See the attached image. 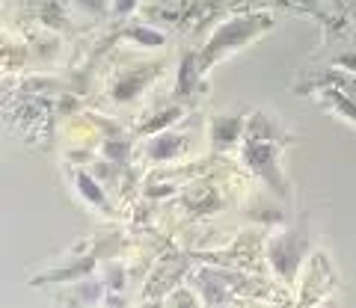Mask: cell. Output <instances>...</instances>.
<instances>
[{"mask_svg":"<svg viewBox=\"0 0 356 308\" xmlns=\"http://www.w3.org/2000/svg\"><path fill=\"white\" fill-rule=\"evenodd\" d=\"M122 39L137 42L140 48H161V45H166V33L154 30L152 24H131V27L122 30Z\"/></svg>","mask_w":356,"mask_h":308,"instance_id":"14","label":"cell"},{"mask_svg":"<svg viewBox=\"0 0 356 308\" xmlns=\"http://www.w3.org/2000/svg\"><path fill=\"white\" fill-rule=\"evenodd\" d=\"M270 30H273V15L270 12H243V15H235V18H226L208 36L205 48L199 51L205 71L211 69V65H217L220 60H226L229 53L243 51L250 42H255L259 36H264V33H270Z\"/></svg>","mask_w":356,"mask_h":308,"instance_id":"1","label":"cell"},{"mask_svg":"<svg viewBox=\"0 0 356 308\" xmlns=\"http://www.w3.org/2000/svg\"><path fill=\"white\" fill-rule=\"evenodd\" d=\"M72 3L89 15H98V18L110 15V9H113V0H72Z\"/></svg>","mask_w":356,"mask_h":308,"instance_id":"17","label":"cell"},{"mask_svg":"<svg viewBox=\"0 0 356 308\" xmlns=\"http://www.w3.org/2000/svg\"><path fill=\"white\" fill-rule=\"evenodd\" d=\"M95 125L104 130V139H102V157L113 160L116 166H128V160H131V139L122 134L119 125L107 122L104 116H95Z\"/></svg>","mask_w":356,"mask_h":308,"instance_id":"10","label":"cell"},{"mask_svg":"<svg viewBox=\"0 0 356 308\" xmlns=\"http://www.w3.org/2000/svg\"><path fill=\"white\" fill-rule=\"evenodd\" d=\"M163 302L166 305H199V302H202V296H196L191 288H181V291H175V293H166L163 296Z\"/></svg>","mask_w":356,"mask_h":308,"instance_id":"18","label":"cell"},{"mask_svg":"<svg viewBox=\"0 0 356 308\" xmlns=\"http://www.w3.org/2000/svg\"><path fill=\"white\" fill-rule=\"evenodd\" d=\"M196 288L202 291V302H229L232 300V293L222 288V284L217 282V276H211L208 270H199L196 273Z\"/></svg>","mask_w":356,"mask_h":308,"instance_id":"15","label":"cell"},{"mask_svg":"<svg viewBox=\"0 0 356 308\" xmlns=\"http://www.w3.org/2000/svg\"><path fill=\"white\" fill-rule=\"evenodd\" d=\"M243 139H276V142H288L291 146V134L282 128L280 116L270 113V110H252L247 119V134Z\"/></svg>","mask_w":356,"mask_h":308,"instance_id":"9","label":"cell"},{"mask_svg":"<svg viewBox=\"0 0 356 308\" xmlns=\"http://www.w3.org/2000/svg\"><path fill=\"white\" fill-rule=\"evenodd\" d=\"M187 113V107L178 101V104H170V107H161V110H154L152 116H146L143 122L137 125V130L140 134H146V137H152V134H161V130H166V128H172L178 119H181Z\"/></svg>","mask_w":356,"mask_h":308,"instance_id":"13","label":"cell"},{"mask_svg":"<svg viewBox=\"0 0 356 308\" xmlns=\"http://www.w3.org/2000/svg\"><path fill=\"white\" fill-rule=\"evenodd\" d=\"M104 284L107 291H125V270L119 267V264H110V267L104 270Z\"/></svg>","mask_w":356,"mask_h":308,"instance_id":"19","label":"cell"},{"mask_svg":"<svg viewBox=\"0 0 356 308\" xmlns=\"http://www.w3.org/2000/svg\"><path fill=\"white\" fill-rule=\"evenodd\" d=\"M158 65H134V69H122L113 83H110V98H113L116 104H131L137 101V98L143 95V89L154 80V71Z\"/></svg>","mask_w":356,"mask_h":308,"instance_id":"5","label":"cell"},{"mask_svg":"<svg viewBox=\"0 0 356 308\" xmlns=\"http://www.w3.org/2000/svg\"><path fill=\"white\" fill-rule=\"evenodd\" d=\"M39 18L44 27H54V30H63L69 24V9H65V0H44L42 9H39Z\"/></svg>","mask_w":356,"mask_h":308,"instance_id":"16","label":"cell"},{"mask_svg":"<svg viewBox=\"0 0 356 308\" xmlns=\"http://www.w3.org/2000/svg\"><path fill=\"white\" fill-rule=\"evenodd\" d=\"M140 6H143V0H113V9H110V15H116V18H128V15L137 12Z\"/></svg>","mask_w":356,"mask_h":308,"instance_id":"20","label":"cell"},{"mask_svg":"<svg viewBox=\"0 0 356 308\" xmlns=\"http://www.w3.org/2000/svg\"><path fill=\"white\" fill-rule=\"evenodd\" d=\"M332 65H339V69H348V71L356 74V48L336 53V57H332Z\"/></svg>","mask_w":356,"mask_h":308,"instance_id":"21","label":"cell"},{"mask_svg":"<svg viewBox=\"0 0 356 308\" xmlns=\"http://www.w3.org/2000/svg\"><path fill=\"white\" fill-rule=\"evenodd\" d=\"M315 95L324 110H330L332 116H339L356 128V98L353 95H348L344 89H336V86H324V89H318Z\"/></svg>","mask_w":356,"mask_h":308,"instance_id":"11","label":"cell"},{"mask_svg":"<svg viewBox=\"0 0 356 308\" xmlns=\"http://www.w3.org/2000/svg\"><path fill=\"white\" fill-rule=\"evenodd\" d=\"M202 74H205V65H202L199 51H184L181 60H178V71H175V89H172L175 101H187L191 95H196Z\"/></svg>","mask_w":356,"mask_h":308,"instance_id":"8","label":"cell"},{"mask_svg":"<svg viewBox=\"0 0 356 308\" xmlns=\"http://www.w3.org/2000/svg\"><path fill=\"white\" fill-rule=\"evenodd\" d=\"M285 146L288 142H276V139H243L241 142V160L247 163L267 187H270L273 196L291 199V187H288L285 172L280 166V157H282Z\"/></svg>","mask_w":356,"mask_h":308,"instance_id":"2","label":"cell"},{"mask_svg":"<svg viewBox=\"0 0 356 308\" xmlns=\"http://www.w3.org/2000/svg\"><path fill=\"white\" fill-rule=\"evenodd\" d=\"M181 202L191 214L208 216V214H217L222 207V193L214 181H193V184L181 187Z\"/></svg>","mask_w":356,"mask_h":308,"instance_id":"7","label":"cell"},{"mask_svg":"<svg viewBox=\"0 0 356 308\" xmlns=\"http://www.w3.org/2000/svg\"><path fill=\"white\" fill-rule=\"evenodd\" d=\"M191 137L187 134H178V130L166 128L161 130V134H152L146 139V157L152 163H172L178 157H184L187 148H191V142H187Z\"/></svg>","mask_w":356,"mask_h":308,"instance_id":"6","label":"cell"},{"mask_svg":"<svg viewBox=\"0 0 356 308\" xmlns=\"http://www.w3.org/2000/svg\"><path fill=\"white\" fill-rule=\"evenodd\" d=\"M264 252H267L270 270L285 284H291L297 279V270H300V264H303L306 252H309V237L300 228H285V231H280V234H273L270 240H267Z\"/></svg>","mask_w":356,"mask_h":308,"instance_id":"3","label":"cell"},{"mask_svg":"<svg viewBox=\"0 0 356 308\" xmlns=\"http://www.w3.org/2000/svg\"><path fill=\"white\" fill-rule=\"evenodd\" d=\"M250 113H214L208 119V142L214 151H229L238 142H243L247 134Z\"/></svg>","mask_w":356,"mask_h":308,"instance_id":"4","label":"cell"},{"mask_svg":"<svg viewBox=\"0 0 356 308\" xmlns=\"http://www.w3.org/2000/svg\"><path fill=\"white\" fill-rule=\"evenodd\" d=\"M74 190H77V196H81V199H83L89 207H98V211H110L104 184L98 181V175H95V172L74 169Z\"/></svg>","mask_w":356,"mask_h":308,"instance_id":"12","label":"cell"}]
</instances>
